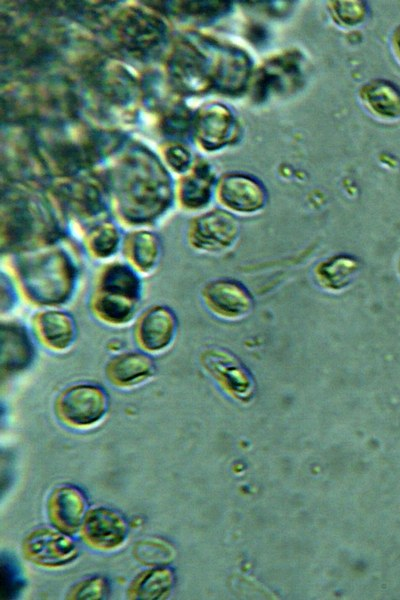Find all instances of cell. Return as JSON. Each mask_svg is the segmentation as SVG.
<instances>
[{"instance_id":"cell-1","label":"cell","mask_w":400,"mask_h":600,"mask_svg":"<svg viewBox=\"0 0 400 600\" xmlns=\"http://www.w3.org/2000/svg\"><path fill=\"white\" fill-rule=\"evenodd\" d=\"M15 283L23 297L41 308H60L76 291L79 269L57 241L14 254Z\"/></svg>"},{"instance_id":"cell-2","label":"cell","mask_w":400,"mask_h":600,"mask_svg":"<svg viewBox=\"0 0 400 600\" xmlns=\"http://www.w3.org/2000/svg\"><path fill=\"white\" fill-rule=\"evenodd\" d=\"M113 185L123 222L142 227L157 221L170 207L173 189L167 173L148 155H132Z\"/></svg>"},{"instance_id":"cell-3","label":"cell","mask_w":400,"mask_h":600,"mask_svg":"<svg viewBox=\"0 0 400 600\" xmlns=\"http://www.w3.org/2000/svg\"><path fill=\"white\" fill-rule=\"evenodd\" d=\"M109 395L101 386L92 383L73 384L63 389L54 404L58 418L75 428L98 423L109 409Z\"/></svg>"},{"instance_id":"cell-4","label":"cell","mask_w":400,"mask_h":600,"mask_svg":"<svg viewBox=\"0 0 400 600\" xmlns=\"http://www.w3.org/2000/svg\"><path fill=\"white\" fill-rule=\"evenodd\" d=\"M114 31L120 45L137 57L156 54L167 38L164 22L142 10L125 12L117 20Z\"/></svg>"},{"instance_id":"cell-5","label":"cell","mask_w":400,"mask_h":600,"mask_svg":"<svg viewBox=\"0 0 400 600\" xmlns=\"http://www.w3.org/2000/svg\"><path fill=\"white\" fill-rule=\"evenodd\" d=\"M238 235V222L230 213L212 210L190 222L187 242L197 252L216 254L230 249Z\"/></svg>"},{"instance_id":"cell-6","label":"cell","mask_w":400,"mask_h":600,"mask_svg":"<svg viewBox=\"0 0 400 600\" xmlns=\"http://www.w3.org/2000/svg\"><path fill=\"white\" fill-rule=\"evenodd\" d=\"M177 332V315L166 305L149 306L135 320V342L139 350L152 356L167 351L173 345Z\"/></svg>"},{"instance_id":"cell-7","label":"cell","mask_w":400,"mask_h":600,"mask_svg":"<svg viewBox=\"0 0 400 600\" xmlns=\"http://www.w3.org/2000/svg\"><path fill=\"white\" fill-rule=\"evenodd\" d=\"M22 551L30 562L49 568L69 564L79 554L77 544L68 534L48 528L30 532L23 540Z\"/></svg>"},{"instance_id":"cell-8","label":"cell","mask_w":400,"mask_h":600,"mask_svg":"<svg viewBox=\"0 0 400 600\" xmlns=\"http://www.w3.org/2000/svg\"><path fill=\"white\" fill-rule=\"evenodd\" d=\"M205 307L215 316L237 320L247 316L253 299L246 287L233 279L218 278L207 282L201 289Z\"/></svg>"},{"instance_id":"cell-9","label":"cell","mask_w":400,"mask_h":600,"mask_svg":"<svg viewBox=\"0 0 400 600\" xmlns=\"http://www.w3.org/2000/svg\"><path fill=\"white\" fill-rule=\"evenodd\" d=\"M31 331L35 340L53 353L70 350L78 336L73 315L61 308H41L31 319Z\"/></svg>"},{"instance_id":"cell-10","label":"cell","mask_w":400,"mask_h":600,"mask_svg":"<svg viewBox=\"0 0 400 600\" xmlns=\"http://www.w3.org/2000/svg\"><path fill=\"white\" fill-rule=\"evenodd\" d=\"M199 359L204 370L229 393L241 399L251 394V375L233 353L221 347H207Z\"/></svg>"},{"instance_id":"cell-11","label":"cell","mask_w":400,"mask_h":600,"mask_svg":"<svg viewBox=\"0 0 400 600\" xmlns=\"http://www.w3.org/2000/svg\"><path fill=\"white\" fill-rule=\"evenodd\" d=\"M80 532L87 545L98 550H113L124 543L128 524L117 511L97 507L87 512Z\"/></svg>"},{"instance_id":"cell-12","label":"cell","mask_w":400,"mask_h":600,"mask_svg":"<svg viewBox=\"0 0 400 600\" xmlns=\"http://www.w3.org/2000/svg\"><path fill=\"white\" fill-rule=\"evenodd\" d=\"M47 512L52 525L68 535L81 529L87 514V498L76 486L55 488L47 502Z\"/></svg>"},{"instance_id":"cell-13","label":"cell","mask_w":400,"mask_h":600,"mask_svg":"<svg viewBox=\"0 0 400 600\" xmlns=\"http://www.w3.org/2000/svg\"><path fill=\"white\" fill-rule=\"evenodd\" d=\"M107 380L119 388L138 386L154 376L156 363L152 355L142 351H126L113 355L105 364Z\"/></svg>"},{"instance_id":"cell-14","label":"cell","mask_w":400,"mask_h":600,"mask_svg":"<svg viewBox=\"0 0 400 600\" xmlns=\"http://www.w3.org/2000/svg\"><path fill=\"white\" fill-rule=\"evenodd\" d=\"M33 335L17 322L1 324L2 375H14L27 369L35 358Z\"/></svg>"},{"instance_id":"cell-15","label":"cell","mask_w":400,"mask_h":600,"mask_svg":"<svg viewBox=\"0 0 400 600\" xmlns=\"http://www.w3.org/2000/svg\"><path fill=\"white\" fill-rule=\"evenodd\" d=\"M121 251L125 262L141 276H148L160 264L162 242L155 232L138 228L123 238Z\"/></svg>"},{"instance_id":"cell-16","label":"cell","mask_w":400,"mask_h":600,"mask_svg":"<svg viewBox=\"0 0 400 600\" xmlns=\"http://www.w3.org/2000/svg\"><path fill=\"white\" fill-rule=\"evenodd\" d=\"M174 84L182 90L197 92L206 84L204 60L189 44H180L168 62Z\"/></svg>"},{"instance_id":"cell-17","label":"cell","mask_w":400,"mask_h":600,"mask_svg":"<svg viewBox=\"0 0 400 600\" xmlns=\"http://www.w3.org/2000/svg\"><path fill=\"white\" fill-rule=\"evenodd\" d=\"M140 301L121 295L94 290L89 309L92 315L101 323L122 327L136 319Z\"/></svg>"},{"instance_id":"cell-18","label":"cell","mask_w":400,"mask_h":600,"mask_svg":"<svg viewBox=\"0 0 400 600\" xmlns=\"http://www.w3.org/2000/svg\"><path fill=\"white\" fill-rule=\"evenodd\" d=\"M94 290L141 301V275L125 261L108 262L99 271Z\"/></svg>"},{"instance_id":"cell-19","label":"cell","mask_w":400,"mask_h":600,"mask_svg":"<svg viewBox=\"0 0 400 600\" xmlns=\"http://www.w3.org/2000/svg\"><path fill=\"white\" fill-rule=\"evenodd\" d=\"M219 198L223 205L238 212H253L265 202L264 192L256 182L237 175L222 180Z\"/></svg>"},{"instance_id":"cell-20","label":"cell","mask_w":400,"mask_h":600,"mask_svg":"<svg viewBox=\"0 0 400 600\" xmlns=\"http://www.w3.org/2000/svg\"><path fill=\"white\" fill-rule=\"evenodd\" d=\"M175 575L172 569L157 567L140 573L130 584L127 597L137 600L166 598L173 588Z\"/></svg>"},{"instance_id":"cell-21","label":"cell","mask_w":400,"mask_h":600,"mask_svg":"<svg viewBox=\"0 0 400 600\" xmlns=\"http://www.w3.org/2000/svg\"><path fill=\"white\" fill-rule=\"evenodd\" d=\"M123 238L120 229L111 221L103 220L91 226L85 237L87 253L96 260H109L121 250Z\"/></svg>"},{"instance_id":"cell-22","label":"cell","mask_w":400,"mask_h":600,"mask_svg":"<svg viewBox=\"0 0 400 600\" xmlns=\"http://www.w3.org/2000/svg\"><path fill=\"white\" fill-rule=\"evenodd\" d=\"M231 126L228 112L219 106L205 108L196 120V132L207 148H216L224 143Z\"/></svg>"},{"instance_id":"cell-23","label":"cell","mask_w":400,"mask_h":600,"mask_svg":"<svg viewBox=\"0 0 400 600\" xmlns=\"http://www.w3.org/2000/svg\"><path fill=\"white\" fill-rule=\"evenodd\" d=\"M359 270V262L352 256L339 255L322 262L316 270L322 286L339 290L346 287Z\"/></svg>"},{"instance_id":"cell-24","label":"cell","mask_w":400,"mask_h":600,"mask_svg":"<svg viewBox=\"0 0 400 600\" xmlns=\"http://www.w3.org/2000/svg\"><path fill=\"white\" fill-rule=\"evenodd\" d=\"M212 178L204 168H200L192 175L186 177L178 189L180 204L190 210L205 207L211 198Z\"/></svg>"},{"instance_id":"cell-25","label":"cell","mask_w":400,"mask_h":600,"mask_svg":"<svg viewBox=\"0 0 400 600\" xmlns=\"http://www.w3.org/2000/svg\"><path fill=\"white\" fill-rule=\"evenodd\" d=\"M371 106L387 117L400 115V91L391 83L379 81L368 91Z\"/></svg>"},{"instance_id":"cell-26","label":"cell","mask_w":400,"mask_h":600,"mask_svg":"<svg viewBox=\"0 0 400 600\" xmlns=\"http://www.w3.org/2000/svg\"><path fill=\"white\" fill-rule=\"evenodd\" d=\"M2 596L14 598L23 587V578L17 561L10 555L1 557Z\"/></svg>"},{"instance_id":"cell-27","label":"cell","mask_w":400,"mask_h":600,"mask_svg":"<svg viewBox=\"0 0 400 600\" xmlns=\"http://www.w3.org/2000/svg\"><path fill=\"white\" fill-rule=\"evenodd\" d=\"M109 589L105 578L95 576L77 583L71 588L68 598L71 599H101L107 595Z\"/></svg>"},{"instance_id":"cell-28","label":"cell","mask_w":400,"mask_h":600,"mask_svg":"<svg viewBox=\"0 0 400 600\" xmlns=\"http://www.w3.org/2000/svg\"><path fill=\"white\" fill-rule=\"evenodd\" d=\"M163 131L170 136H183L190 125V116L184 107H177L163 120Z\"/></svg>"},{"instance_id":"cell-29","label":"cell","mask_w":400,"mask_h":600,"mask_svg":"<svg viewBox=\"0 0 400 600\" xmlns=\"http://www.w3.org/2000/svg\"><path fill=\"white\" fill-rule=\"evenodd\" d=\"M168 164L177 172L185 171L191 161L189 151L181 145L169 146L165 151Z\"/></svg>"},{"instance_id":"cell-30","label":"cell","mask_w":400,"mask_h":600,"mask_svg":"<svg viewBox=\"0 0 400 600\" xmlns=\"http://www.w3.org/2000/svg\"><path fill=\"white\" fill-rule=\"evenodd\" d=\"M395 40H396V45H397L398 51L400 53V27L396 31Z\"/></svg>"}]
</instances>
